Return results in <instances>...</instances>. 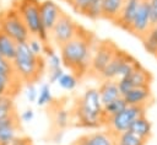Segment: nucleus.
Wrapping results in <instances>:
<instances>
[{"mask_svg":"<svg viewBox=\"0 0 157 145\" xmlns=\"http://www.w3.org/2000/svg\"><path fill=\"white\" fill-rule=\"evenodd\" d=\"M47 65H48L49 70L63 68L61 57L58 55L56 53H54L53 50H47Z\"/></svg>","mask_w":157,"mask_h":145,"instance_id":"nucleus-31","label":"nucleus"},{"mask_svg":"<svg viewBox=\"0 0 157 145\" xmlns=\"http://www.w3.org/2000/svg\"><path fill=\"white\" fill-rule=\"evenodd\" d=\"M94 44L93 33L81 27L72 39L59 48L63 65L78 79L88 74Z\"/></svg>","mask_w":157,"mask_h":145,"instance_id":"nucleus-1","label":"nucleus"},{"mask_svg":"<svg viewBox=\"0 0 157 145\" xmlns=\"http://www.w3.org/2000/svg\"><path fill=\"white\" fill-rule=\"evenodd\" d=\"M16 107L13 102V96L5 95L0 100V119H6L12 116H16Z\"/></svg>","mask_w":157,"mask_h":145,"instance_id":"nucleus-24","label":"nucleus"},{"mask_svg":"<svg viewBox=\"0 0 157 145\" xmlns=\"http://www.w3.org/2000/svg\"><path fill=\"white\" fill-rule=\"evenodd\" d=\"M54 124L59 130L65 129L70 124V112L63 107H58L54 112Z\"/></svg>","mask_w":157,"mask_h":145,"instance_id":"nucleus-26","label":"nucleus"},{"mask_svg":"<svg viewBox=\"0 0 157 145\" xmlns=\"http://www.w3.org/2000/svg\"><path fill=\"white\" fill-rule=\"evenodd\" d=\"M53 102V95H52V90H50V84H43L39 90H38V97L36 103L39 107L50 104Z\"/></svg>","mask_w":157,"mask_h":145,"instance_id":"nucleus-27","label":"nucleus"},{"mask_svg":"<svg viewBox=\"0 0 157 145\" xmlns=\"http://www.w3.org/2000/svg\"><path fill=\"white\" fill-rule=\"evenodd\" d=\"M64 69L59 68V69H54V70H49L48 72V79H49V84H55L59 81V79L61 77V75L64 74Z\"/></svg>","mask_w":157,"mask_h":145,"instance_id":"nucleus-35","label":"nucleus"},{"mask_svg":"<svg viewBox=\"0 0 157 145\" xmlns=\"http://www.w3.org/2000/svg\"><path fill=\"white\" fill-rule=\"evenodd\" d=\"M125 0H103V18L114 22Z\"/></svg>","mask_w":157,"mask_h":145,"instance_id":"nucleus-21","label":"nucleus"},{"mask_svg":"<svg viewBox=\"0 0 157 145\" xmlns=\"http://www.w3.org/2000/svg\"><path fill=\"white\" fill-rule=\"evenodd\" d=\"M71 145H115V134L110 130H98L80 135Z\"/></svg>","mask_w":157,"mask_h":145,"instance_id":"nucleus-13","label":"nucleus"},{"mask_svg":"<svg viewBox=\"0 0 157 145\" xmlns=\"http://www.w3.org/2000/svg\"><path fill=\"white\" fill-rule=\"evenodd\" d=\"M129 130L131 133H134L135 135H137L139 138L148 141L151 135H152V124L146 118V116H141V117L136 118L132 122V124L130 125Z\"/></svg>","mask_w":157,"mask_h":145,"instance_id":"nucleus-17","label":"nucleus"},{"mask_svg":"<svg viewBox=\"0 0 157 145\" xmlns=\"http://www.w3.org/2000/svg\"><path fill=\"white\" fill-rule=\"evenodd\" d=\"M150 28H151V12H150L148 0H141L128 32L141 39Z\"/></svg>","mask_w":157,"mask_h":145,"instance_id":"nucleus-11","label":"nucleus"},{"mask_svg":"<svg viewBox=\"0 0 157 145\" xmlns=\"http://www.w3.org/2000/svg\"><path fill=\"white\" fill-rule=\"evenodd\" d=\"M63 1H65V2H67L69 5H72V4L75 2V0H63Z\"/></svg>","mask_w":157,"mask_h":145,"instance_id":"nucleus-41","label":"nucleus"},{"mask_svg":"<svg viewBox=\"0 0 157 145\" xmlns=\"http://www.w3.org/2000/svg\"><path fill=\"white\" fill-rule=\"evenodd\" d=\"M11 145H33V144H32V140L27 136H17L11 143Z\"/></svg>","mask_w":157,"mask_h":145,"instance_id":"nucleus-38","label":"nucleus"},{"mask_svg":"<svg viewBox=\"0 0 157 145\" xmlns=\"http://www.w3.org/2000/svg\"><path fill=\"white\" fill-rule=\"evenodd\" d=\"M93 2V0H75V2L71 5V7L74 9L75 12L80 14V15H83L86 14L87 9L90 7V5Z\"/></svg>","mask_w":157,"mask_h":145,"instance_id":"nucleus-32","label":"nucleus"},{"mask_svg":"<svg viewBox=\"0 0 157 145\" xmlns=\"http://www.w3.org/2000/svg\"><path fill=\"white\" fill-rule=\"evenodd\" d=\"M21 88V81L16 76H9L0 72V93L13 96Z\"/></svg>","mask_w":157,"mask_h":145,"instance_id":"nucleus-19","label":"nucleus"},{"mask_svg":"<svg viewBox=\"0 0 157 145\" xmlns=\"http://www.w3.org/2000/svg\"><path fill=\"white\" fill-rule=\"evenodd\" d=\"M98 93L103 106L121 97L117 80H103L98 87Z\"/></svg>","mask_w":157,"mask_h":145,"instance_id":"nucleus-16","label":"nucleus"},{"mask_svg":"<svg viewBox=\"0 0 157 145\" xmlns=\"http://www.w3.org/2000/svg\"><path fill=\"white\" fill-rule=\"evenodd\" d=\"M15 119H18V116H17V114H16V116H12V117H10V118H6V119H0V128L4 127V125L7 124V123L15 120Z\"/></svg>","mask_w":157,"mask_h":145,"instance_id":"nucleus-39","label":"nucleus"},{"mask_svg":"<svg viewBox=\"0 0 157 145\" xmlns=\"http://www.w3.org/2000/svg\"><path fill=\"white\" fill-rule=\"evenodd\" d=\"M12 6L20 14L31 36L38 37L44 44L48 45L49 32L40 23V14H39L40 1L39 0H15Z\"/></svg>","mask_w":157,"mask_h":145,"instance_id":"nucleus-4","label":"nucleus"},{"mask_svg":"<svg viewBox=\"0 0 157 145\" xmlns=\"http://www.w3.org/2000/svg\"><path fill=\"white\" fill-rule=\"evenodd\" d=\"M33 118H34V112H33V109H31V108H29V109H26V111H23V112L21 113V120L25 122V123L32 122Z\"/></svg>","mask_w":157,"mask_h":145,"instance_id":"nucleus-37","label":"nucleus"},{"mask_svg":"<svg viewBox=\"0 0 157 145\" xmlns=\"http://www.w3.org/2000/svg\"><path fill=\"white\" fill-rule=\"evenodd\" d=\"M147 141L139 138L130 130L119 133L115 135V145H146Z\"/></svg>","mask_w":157,"mask_h":145,"instance_id":"nucleus-23","label":"nucleus"},{"mask_svg":"<svg viewBox=\"0 0 157 145\" xmlns=\"http://www.w3.org/2000/svg\"><path fill=\"white\" fill-rule=\"evenodd\" d=\"M123 98L125 100L128 106H141V107H147L152 101V91L148 87H134L130 91H128Z\"/></svg>","mask_w":157,"mask_h":145,"instance_id":"nucleus-14","label":"nucleus"},{"mask_svg":"<svg viewBox=\"0 0 157 145\" xmlns=\"http://www.w3.org/2000/svg\"><path fill=\"white\" fill-rule=\"evenodd\" d=\"M81 26L67 14L63 12L58 22L49 32V42L54 43L55 47L60 48L70 39H72L80 31Z\"/></svg>","mask_w":157,"mask_h":145,"instance_id":"nucleus-8","label":"nucleus"},{"mask_svg":"<svg viewBox=\"0 0 157 145\" xmlns=\"http://www.w3.org/2000/svg\"><path fill=\"white\" fill-rule=\"evenodd\" d=\"M75 125L81 128L96 129L104 125L103 104L98 93V88H87L81 97L75 101L71 112Z\"/></svg>","mask_w":157,"mask_h":145,"instance_id":"nucleus-2","label":"nucleus"},{"mask_svg":"<svg viewBox=\"0 0 157 145\" xmlns=\"http://www.w3.org/2000/svg\"><path fill=\"white\" fill-rule=\"evenodd\" d=\"M0 72L9 75V76H16L13 66H12V61L7 60L6 58H4L1 55H0Z\"/></svg>","mask_w":157,"mask_h":145,"instance_id":"nucleus-33","label":"nucleus"},{"mask_svg":"<svg viewBox=\"0 0 157 145\" xmlns=\"http://www.w3.org/2000/svg\"><path fill=\"white\" fill-rule=\"evenodd\" d=\"M140 2H141V0H125L117 20L113 23L128 32L130 28V25L132 22V18H134L137 9H139Z\"/></svg>","mask_w":157,"mask_h":145,"instance_id":"nucleus-15","label":"nucleus"},{"mask_svg":"<svg viewBox=\"0 0 157 145\" xmlns=\"http://www.w3.org/2000/svg\"><path fill=\"white\" fill-rule=\"evenodd\" d=\"M26 97L28 100V102H36L37 101V97H38V90L34 84H27V87H26Z\"/></svg>","mask_w":157,"mask_h":145,"instance_id":"nucleus-34","label":"nucleus"},{"mask_svg":"<svg viewBox=\"0 0 157 145\" xmlns=\"http://www.w3.org/2000/svg\"><path fill=\"white\" fill-rule=\"evenodd\" d=\"M146 108L147 107H141V106H126L118 114L110 118H107L104 122V125L107 127L108 130H110L115 135L119 133L126 131L129 130L130 125L136 118L141 116H146Z\"/></svg>","mask_w":157,"mask_h":145,"instance_id":"nucleus-7","label":"nucleus"},{"mask_svg":"<svg viewBox=\"0 0 157 145\" xmlns=\"http://www.w3.org/2000/svg\"><path fill=\"white\" fill-rule=\"evenodd\" d=\"M61 138H63V131L58 129V131H55V134H54V136H53V141H54V143H59V141L61 140Z\"/></svg>","mask_w":157,"mask_h":145,"instance_id":"nucleus-40","label":"nucleus"},{"mask_svg":"<svg viewBox=\"0 0 157 145\" xmlns=\"http://www.w3.org/2000/svg\"><path fill=\"white\" fill-rule=\"evenodd\" d=\"M151 12V26H157V0H148Z\"/></svg>","mask_w":157,"mask_h":145,"instance_id":"nucleus-36","label":"nucleus"},{"mask_svg":"<svg viewBox=\"0 0 157 145\" xmlns=\"http://www.w3.org/2000/svg\"><path fill=\"white\" fill-rule=\"evenodd\" d=\"M0 31L12 38L16 43L27 42L31 37L23 20L13 6L0 14Z\"/></svg>","mask_w":157,"mask_h":145,"instance_id":"nucleus-6","label":"nucleus"},{"mask_svg":"<svg viewBox=\"0 0 157 145\" xmlns=\"http://www.w3.org/2000/svg\"><path fill=\"white\" fill-rule=\"evenodd\" d=\"M85 16L91 20L103 18V0H93V2L87 9Z\"/></svg>","mask_w":157,"mask_h":145,"instance_id":"nucleus-29","label":"nucleus"},{"mask_svg":"<svg viewBox=\"0 0 157 145\" xmlns=\"http://www.w3.org/2000/svg\"><path fill=\"white\" fill-rule=\"evenodd\" d=\"M126 106H128V104H126L125 100L123 98V96L119 97V98H117V100H114V101H112V102H109L108 104H104V106H103V116H104V119L110 118V117L118 114V113L121 112ZM104 122H105V120H104Z\"/></svg>","mask_w":157,"mask_h":145,"instance_id":"nucleus-25","label":"nucleus"},{"mask_svg":"<svg viewBox=\"0 0 157 145\" xmlns=\"http://www.w3.org/2000/svg\"><path fill=\"white\" fill-rule=\"evenodd\" d=\"M140 63L129 53L118 49L114 54L110 63L98 76L101 81L103 80H119L126 75H129L134 69H136Z\"/></svg>","mask_w":157,"mask_h":145,"instance_id":"nucleus-5","label":"nucleus"},{"mask_svg":"<svg viewBox=\"0 0 157 145\" xmlns=\"http://www.w3.org/2000/svg\"><path fill=\"white\" fill-rule=\"evenodd\" d=\"M12 66L16 77L25 84H34L40 79L45 69V60L42 55L34 54L27 42L17 43Z\"/></svg>","mask_w":157,"mask_h":145,"instance_id":"nucleus-3","label":"nucleus"},{"mask_svg":"<svg viewBox=\"0 0 157 145\" xmlns=\"http://www.w3.org/2000/svg\"><path fill=\"white\" fill-rule=\"evenodd\" d=\"M27 43H28V47H29V49L34 53V54H37V55H42L43 53H45L47 52V44H44L38 37H36V36H31L29 37V39L27 41Z\"/></svg>","mask_w":157,"mask_h":145,"instance_id":"nucleus-30","label":"nucleus"},{"mask_svg":"<svg viewBox=\"0 0 157 145\" xmlns=\"http://www.w3.org/2000/svg\"><path fill=\"white\" fill-rule=\"evenodd\" d=\"M118 49L119 48L117 47V44H114L112 41H99L98 43H96L88 74H92L98 79V76L110 63Z\"/></svg>","mask_w":157,"mask_h":145,"instance_id":"nucleus-9","label":"nucleus"},{"mask_svg":"<svg viewBox=\"0 0 157 145\" xmlns=\"http://www.w3.org/2000/svg\"><path fill=\"white\" fill-rule=\"evenodd\" d=\"M20 122L15 119L0 128V145H11V143L18 136Z\"/></svg>","mask_w":157,"mask_h":145,"instance_id":"nucleus-18","label":"nucleus"},{"mask_svg":"<svg viewBox=\"0 0 157 145\" xmlns=\"http://www.w3.org/2000/svg\"><path fill=\"white\" fill-rule=\"evenodd\" d=\"M58 84H59V86L63 90L72 91L77 86V84H78V77L75 74H72V72H69V74L67 72H64L61 75V77L59 79Z\"/></svg>","mask_w":157,"mask_h":145,"instance_id":"nucleus-28","label":"nucleus"},{"mask_svg":"<svg viewBox=\"0 0 157 145\" xmlns=\"http://www.w3.org/2000/svg\"><path fill=\"white\" fill-rule=\"evenodd\" d=\"M4 96H5V95H2V93H0V100H1V98H2Z\"/></svg>","mask_w":157,"mask_h":145,"instance_id":"nucleus-42","label":"nucleus"},{"mask_svg":"<svg viewBox=\"0 0 157 145\" xmlns=\"http://www.w3.org/2000/svg\"><path fill=\"white\" fill-rule=\"evenodd\" d=\"M16 49H17V43L7 34L0 31V55L12 61L16 54Z\"/></svg>","mask_w":157,"mask_h":145,"instance_id":"nucleus-20","label":"nucleus"},{"mask_svg":"<svg viewBox=\"0 0 157 145\" xmlns=\"http://www.w3.org/2000/svg\"><path fill=\"white\" fill-rule=\"evenodd\" d=\"M117 82L121 96H124L128 91H130L134 87H148L152 82V75L144 66L139 65L129 75L117 80Z\"/></svg>","mask_w":157,"mask_h":145,"instance_id":"nucleus-10","label":"nucleus"},{"mask_svg":"<svg viewBox=\"0 0 157 145\" xmlns=\"http://www.w3.org/2000/svg\"><path fill=\"white\" fill-rule=\"evenodd\" d=\"M63 10L58 4H55L52 0H44L40 1V7H39V14H40V23L42 26L50 32L55 23L58 22L59 17L63 15Z\"/></svg>","mask_w":157,"mask_h":145,"instance_id":"nucleus-12","label":"nucleus"},{"mask_svg":"<svg viewBox=\"0 0 157 145\" xmlns=\"http://www.w3.org/2000/svg\"><path fill=\"white\" fill-rule=\"evenodd\" d=\"M141 41H142L145 50L157 57V26H151V28L141 38Z\"/></svg>","mask_w":157,"mask_h":145,"instance_id":"nucleus-22","label":"nucleus"}]
</instances>
